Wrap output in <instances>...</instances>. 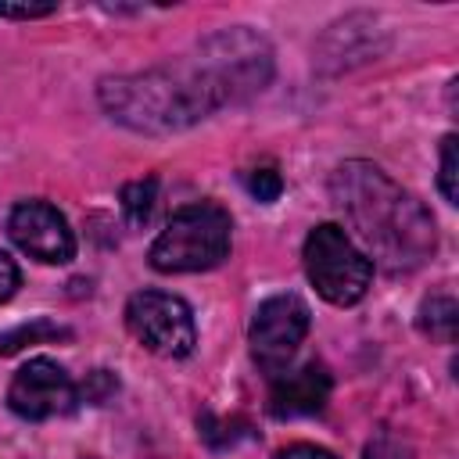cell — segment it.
I'll list each match as a JSON object with an SVG mask.
<instances>
[{"label":"cell","mask_w":459,"mask_h":459,"mask_svg":"<svg viewBox=\"0 0 459 459\" xmlns=\"http://www.w3.org/2000/svg\"><path fill=\"white\" fill-rule=\"evenodd\" d=\"M276 459H341V455H333L330 448H319V445H290V448L276 452Z\"/></svg>","instance_id":"obj_18"},{"label":"cell","mask_w":459,"mask_h":459,"mask_svg":"<svg viewBox=\"0 0 459 459\" xmlns=\"http://www.w3.org/2000/svg\"><path fill=\"white\" fill-rule=\"evenodd\" d=\"M7 405L22 420H50L79 405V387L54 359H29L11 377Z\"/></svg>","instance_id":"obj_8"},{"label":"cell","mask_w":459,"mask_h":459,"mask_svg":"<svg viewBox=\"0 0 459 459\" xmlns=\"http://www.w3.org/2000/svg\"><path fill=\"white\" fill-rule=\"evenodd\" d=\"M18 283H22V273H18L14 258H11L7 251H0V305H4L7 298H14Z\"/></svg>","instance_id":"obj_15"},{"label":"cell","mask_w":459,"mask_h":459,"mask_svg":"<svg viewBox=\"0 0 459 459\" xmlns=\"http://www.w3.org/2000/svg\"><path fill=\"white\" fill-rule=\"evenodd\" d=\"M244 183H247V194L255 201H262V204H269V201H276L283 194V179H280L276 169H255V172H247Z\"/></svg>","instance_id":"obj_14"},{"label":"cell","mask_w":459,"mask_h":459,"mask_svg":"<svg viewBox=\"0 0 459 459\" xmlns=\"http://www.w3.org/2000/svg\"><path fill=\"white\" fill-rule=\"evenodd\" d=\"M330 373L323 362H305L298 369H283L273 377L269 387V412L276 420H294V416H312L326 405L330 398Z\"/></svg>","instance_id":"obj_10"},{"label":"cell","mask_w":459,"mask_h":459,"mask_svg":"<svg viewBox=\"0 0 459 459\" xmlns=\"http://www.w3.org/2000/svg\"><path fill=\"white\" fill-rule=\"evenodd\" d=\"M437 186L445 194L448 204L459 201V161H455V136L448 133L441 140V172H437Z\"/></svg>","instance_id":"obj_13"},{"label":"cell","mask_w":459,"mask_h":459,"mask_svg":"<svg viewBox=\"0 0 459 459\" xmlns=\"http://www.w3.org/2000/svg\"><path fill=\"white\" fill-rule=\"evenodd\" d=\"M158 201V179H136L122 186V212L133 226H143Z\"/></svg>","instance_id":"obj_12"},{"label":"cell","mask_w":459,"mask_h":459,"mask_svg":"<svg viewBox=\"0 0 459 459\" xmlns=\"http://www.w3.org/2000/svg\"><path fill=\"white\" fill-rule=\"evenodd\" d=\"M197 68L212 79L222 104H240L262 93L273 79V47L247 25H230L197 43Z\"/></svg>","instance_id":"obj_3"},{"label":"cell","mask_w":459,"mask_h":459,"mask_svg":"<svg viewBox=\"0 0 459 459\" xmlns=\"http://www.w3.org/2000/svg\"><path fill=\"white\" fill-rule=\"evenodd\" d=\"M54 11L57 4H0V18H43Z\"/></svg>","instance_id":"obj_17"},{"label":"cell","mask_w":459,"mask_h":459,"mask_svg":"<svg viewBox=\"0 0 459 459\" xmlns=\"http://www.w3.org/2000/svg\"><path fill=\"white\" fill-rule=\"evenodd\" d=\"M11 240L36 262L65 265L75 255V237L68 230V219L50 201H22L7 215Z\"/></svg>","instance_id":"obj_9"},{"label":"cell","mask_w":459,"mask_h":459,"mask_svg":"<svg viewBox=\"0 0 459 459\" xmlns=\"http://www.w3.org/2000/svg\"><path fill=\"white\" fill-rule=\"evenodd\" d=\"M115 387H118V380H115L108 369H97V373H90V384H86L82 391H86V398H90V402H104Z\"/></svg>","instance_id":"obj_16"},{"label":"cell","mask_w":459,"mask_h":459,"mask_svg":"<svg viewBox=\"0 0 459 459\" xmlns=\"http://www.w3.org/2000/svg\"><path fill=\"white\" fill-rule=\"evenodd\" d=\"M97 100L118 126L147 136L190 129L201 118H208L215 108H222L219 90L197 68L194 57L147 72L108 75L97 86Z\"/></svg>","instance_id":"obj_2"},{"label":"cell","mask_w":459,"mask_h":459,"mask_svg":"<svg viewBox=\"0 0 459 459\" xmlns=\"http://www.w3.org/2000/svg\"><path fill=\"white\" fill-rule=\"evenodd\" d=\"M455 319H459V308H455V298L452 294H430L423 305H420V330L441 344H452L455 341Z\"/></svg>","instance_id":"obj_11"},{"label":"cell","mask_w":459,"mask_h":459,"mask_svg":"<svg viewBox=\"0 0 459 459\" xmlns=\"http://www.w3.org/2000/svg\"><path fill=\"white\" fill-rule=\"evenodd\" d=\"M333 208L362 244L359 251L387 273H412L437 251L430 212L380 165L351 158L330 176Z\"/></svg>","instance_id":"obj_1"},{"label":"cell","mask_w":459,"mask_h":459,"mask_svg":"<svg viewBox=\"0 0 459 459\" xmlns=\"http://www.w3.org/2000/svg\"><path fill=\"white\" fill-rule=\"evenodd\" d=\"M308 305L298 294H273L255 308L251 319V355L255 362L276 377L287 369V362L294 359L298 344L308 333Z\"/></svg>","instance_id":"obj_7"},{"label":"cell","mask_w":459,"mask_h":459,"mask_svg":"<svg viewBox=\"0 0 459 459\" xmlns=\"http://www.w3.org/2000/svg\"><path fill=\"white\" fill-rule=\"evenodd\" d=\"M129 333L161 359H186L197 344L194 312L183 298L165 290H140L126 305Z\"/></svg>","instance_id":"obj_6"},{"label":"cell","mask_w":459,"mask_h":459,"mask_svg":"<svg viewBox=\"0 0 459 459\" xmlns=\"http://www.w3.org/2000/svg\"><path fill=\"white\" fill-rule=\"evenodd\" d=\"M230 212L215 201L179 208L158 240L151 244V265L158 273H204L230 255Z\"/></svg>","instance_id":"obj_4"},{"label":"cell","mask_w":459,"mask_h":459,"mask_svg":"<svg viewBox=\"0 0 459 459\" xmlns=\"http://www.w3.org/2000/svg\"><path fill=\"white\" fill-rule=\"evenodd\" d=\"M301 258H305L308 283L330 305H355L373 280V262L359 251V244L337 222L316 226L305 237Z\"/></svg>","instance_id":"obj_5"}]
</instances>
